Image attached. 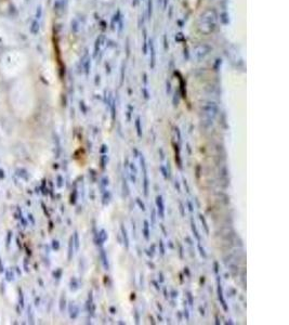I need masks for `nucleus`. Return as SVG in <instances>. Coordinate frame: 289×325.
Wrapping results in <instances>:
<instances>
[{
  "label": "nucleus",
  "instance_id": "0eeeda50",
  "mask_svg": "<svg viewBox=\"0 0 289 325\" xmlns=\"http://www.w3.org/2000/svg\"><path fill=\"white\" fill-rule=\"evenodd\" d=\"M200 220H201V222H204V225H205L206 230L208 231V228H207V223H206V221H205V219H204V217H203V216H200Z\"/></svg>",
  "mask_w": 289,
  "mask_h": 325
},
{
  "label": "nucleus",
  "instance_id": "f257e3e1",
  "mask_svg": "<svg viewBox=\"0 0 289 325\" xmlns=\"http://www.w3.org/2000/svg\"><path fill=\"white\" fill-rule=\"evenodd\" d=\"M157 206H158L161 218H164V204H163V199H161V196L157 197Z\"/></svg>",
  "mask_w": 289,
  "mask_h": 325
},
{
  "label": "nucleus",
  "instance_id": "f03ea898",
  "mask_svg": "<svg viewBox=\"0 0 289 325\" xmlns=\"http://www.w3.org/2000/svg\"><path fill=\"white\" fill-rule=\"evenodd\" d=\"M218 293H219V299H221V302H222V306L225 310H226V306H225V301L222 297V289H221V285L219 284V288H218Z\"/></svg>",
  "mask_w": 289,
  "mask_h": 325
},
{
  "label": "nucleus",
  "instance_id": "423d86ee",
  "mask_svg": "<svg viewBox=\"0 0 289 325\" xmlns=\"http://www.w3.org/2000/svg\"><path fill=\"white\" fill-rule=\"evenodd\" d=\"M192 229H193V231H194V232H195V235H196V237H197V239H198V240H199V236H198V232H197V230H196V227H195V224H194V223H192Z\"/></svg>",
  "mask_w": 289,
  "mask_h": 325
},
{
  "label": "nucleus",
  "instance_id": "7ed1b4c3",
  "mask_svg": "<svg viewBox=\"0 0 289 325\" xmlns=\"http://www.w3.org/2000/svg\"><path fill=\"white\" fill-rule=\"evenodd\" d=\"M144 224H145V227H144V235H145V239H149V223H147V221H145Z\"/></svg>",
  "mask_w": 289,
  "mask_h": 325
},
{
  "label": "nucleus",
  "instance_id": "39448f33",
  "mask_svg": "<svg viewBox=\"0 0 289 325\" xmlns=\"http://www.w3.org/2000/svg\"><path fill=\"white\" fill-rule=\"evenodd\" d=\"M102 258H103V263H104V267L107 269V268H109V265H107V262H106V257H105L104 250H102Z\"/></svg>",
  "mask_w": 289,
  "mask_h": 325
},
{
  "label": "nucleus",
  "instance_id": "20e7f679",
  "mask_svg": "<svg viewBox=\"0 0 289 325\" xmlns=\"http://www.w3.org/2000/svg\"><path fill=\"white\" fill-rule=\"evenodd\" d=\"M121 231H123V235H124V240H126V246H127V247H128V243H129V241H128V236H127V232H126V230H124V227H121Z\"/></svg>",
  "mask_w": 289,
  "mask_h": 325
}]
</instances>
